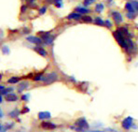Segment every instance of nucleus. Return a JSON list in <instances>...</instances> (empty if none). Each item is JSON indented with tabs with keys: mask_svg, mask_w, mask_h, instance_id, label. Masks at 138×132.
<instances>
[{
	"mask_svg": "<svg viewBox=\"0 0 138 132\" xmlns=\"http://www.w3.org/2000/svg\"><path fill=\"white\" fill-rule=\"evenodd\" d=\"M58 80V75L55 72H50L49 74H47V76L43 78V82L45 84H50V83H54Z\"/></svg>",
	"mask_w": 138,
	"mask_h": 132,
	"instance_id": "f257e3e1",
	"label": "nucleus"
},
{
	"mask_svg": "<svg viewBox=\"0 0 138 132\" xmlns=\"http://www.w3.org/2000/svg\"><path fill=\"white\" fill-rule=\"evenodd\" d=\"M132 124H133V119L131 118V117H127V118H125L123 121H122L121 123V125L122 127L124 129H126V130H129V129L131 128V127H132Z\"/></svg>",
	"mask_w": 138,
	"mask_h": 132,
	"instance_id": "f03ea898",
	"label": "nucleus"
},
{
	"mask_svg": "<svg viewBox=\"0 0 138 132\" xmlns=\"http://www.w3.org/2000/svg\"><path fill=\"white\" fill-rule=\"evenodd\" d=\"M76 125L79 126V127H81V128H84V129H88L89 128V124L87 122L84 117H81V118H79L78 120L76 121Z\"/></svg>",
	"mask_w": 138,
	"mask_h": 132,
	"instance_id": "7ed1b4c3",
	"label": "nucleus"
},
{
	"mask_svg": "<svg viewBox=\"0 0 138 132\" xmlns=\"http://www.w3.org/2000/svg\"><path fill=\"white\" fill-rule=\"evenodd\" d=\"M112 17H113V20L117 24L118 23H121L122 21H123V18H122V15L118 11H112Z\"/></svg>",
	"mask_w": 138,
	"mask_h": 132,
	"instance_id": "20e7f679",
	"label": "nucleus"
},
{
	"mask_svg": "<svg viewBox=\"0 0 138 132\" xmlns=\"http://www.w3.org/2000/svg\"><path fill=\"white\" fill-rule=\"evenodd\" d=\"M26 40L29 41V42L33 43V44H36V45H39L42 43V40L38 38V37H35V36H29L26 38Z\"/></svg>",
	"mask_w": 138,
	"mask_h": 132,
	"instance_id": "39448f33",
	"label": "nucleus"
},
{
	"mask_svg": "<svg viewBox=\"0 0 138 132\" xmlns=\"http://www.w3.org/2000/svg\"><path fill=\"white\" fill-rule=\"evenodd\" d=\"M41 126L44 129H48V130H51V129H55L57 125L51 122H42L41 123Z\"/></svg>",
	"mask_w": 138,
	"mask_h": 132,
	"instance_id": "423d86ee",
	"label": "nucleus"
},
{
	"mask_svg": "<svg viewBox=\"0 0 138 132\" xmlns=\"http://www.w3.org/2000/svg\"><path fill=\"white\" fill-rule=\"evenodd\" d=\"M5 99H6L7 101H9V102H12V101H17V100H18V96H17V95H15L14 93L11 92L5 96Z\"/></svg>",
	"mask_w": 138,
	"mask_h": 132,
	"instance_id": "0eeeda50",
	"label": "nucleus"
},
{
	"mask_svg": "<svg viewBox=\"0 0 138 132\" xmlns=\"http://www.w3.org/2000/svg\"><path fill=\"white\" fill-rule=\"evenodd\" d=\"M51 115L49 112H38V119L39 120H45V119H50Z\"/></svg>",
	"mask_w": 138,
	"mask_h": 132,
	"instance_id": "6e6552de",
	"label": "nucleus"
},
{
	"mask_svg": "<svg viewBox=\"0 0 138 132\" xmlns=\"http://www.w3.org/2000/svg\"><path fill=\"white\" fill-rule=\"evenodd\" d=\"M28 87H29V83H27V82H22V83H20V84L18 85V92L22 93L23 90L27 89Z\"/></svg>",
	"mask_w": 138,
	"mask_h": 132,
	"instance_id": "1a4fd4ad",
	"label": "nucleus"
},
{
	"mask_svg": "<svg viewBox=\"0 0 138 132\" xmlns=\"http://www.w3.org/2000/svg\"><path fill=\"white\" fill-rule=\"evenodd\" d=\"M34 50L36 51V53H38V54H40V55H42V56H47V52H46V50L45 49H43L42 47H39V46H37V47H35L34 48Z\"/></svg>",
	"mask_w": 138,
	"mask_h": 132,
	"instance_id": "9d476101",
	"label": "nucleus"
},
{
	"mask_svg": "<svg viewBox=\"0 0 138 132\" xmlns=\"http://www.w3.org/2000/svg\"><path fill=\"white\" fill-rule=\"evenodd\" d=\"M69 20H79L80 18H82L81 17V14L80 13H77V12H74V13H70L67 16Z\"/></svg>",
	"mask_w": 138,
	"mask_h": 132,
	"instance_id": "9b49d317",
	"label": "nucleus"
},
{
	"mask_svg": "<svg viewBox=\"0 0 138 132\" xmlns=\"http://www.w3.org/2000/svg\"><path fill=\"white\" fill-rule=\"evenodd\" d=\"M21 113V112L19 111L18 109H14L13 111H11V112L9 113V116L10 117H11V118H17L18 117V115Z\"/></svg>",
	"mask_w": 138,
	"mask_h": 132,
	"instance_id": "f8f14e48",
	"label": "nucleus"
},
{
	"mask_svg": "<svg viewBox=\"0 0 138 132\" xmlns=\"http://www.w3.org/2000/svg\"><path fill=\"white\" fill-rule=\"evenodd\" d=\"M76 11H78V12H79V13H80V14L90 13V10H88L87 8H82V7L76 8Z\"/></svg>",
	"mask_w": 138,
	"mask_h": 132,
	"instance_id": "ddd939ff",
	"label": "nucleus"
},
{
	"mask_svg": "<svg viewBox=\"0 0 138 132\" xmlns=\"http://www.w3.org/2000/svg\"><path fill=\"white\" fill-rule=\"evenodd\" d=\"M125 9L128 10L129 12H132V13H134V7L132 6V4L128 2V3H126L125 5Z\"/></svg>",
	"mask_w": 138,
	"mask_h": 132,
	"instance_id": "4468645a",
	"label": "nucleus"
},
{
	"mask_svg": "<svg viewBox=\"0 0 138 132\" xmlns=\"http://www.w3.org/2000/svg\"><path fill=\"white\" fill-rule=\"evenodd\" d=\"M19 82H20V78L19 77H11V78H10V79L8 80V83H12V84L19 83Z\"/></svg>",
	"mask_w": 138,
	"mask_h": 132,
	"instance_id": "2eb2a0df",
	"label": "nucleus"
},
{
	"mask_svg": "<svg viewBox=\"0 0 138 132\" xmlns=\"http://www.w3.org/2000/svg\"><path fill=\"white\" fill-rule=\"evenodd\" d=\"M53 40H54V37L53 36H49L47 39L44 40V42L46 43L47 45H50V44H52Z\"/></svg>",
	"mask_w": 138,
	"mask_h": 132,
	"instance_id": "dca6fc26",
	"label": "nucleus"
},
{
	"mask_svg": "<svg viewBox=\"0 0 138 132\" xmlns=\"http://www.w3.org/2000/svg\"><path fill=\"white\" fill-rule=\"evenodd\" d=\"M12 91H13V87H9V88H5L4 90H2V91H1V95H3V96L5 95V96H6V95H8V94L11 93Z\"/></svg>",
	"mask_w": 138,
	"mask_h": 132,
	"instance_id": "f3484780",
	"label": "nucleus"
},
{
	"mask_svg": "<svg viewBox=\"0 0 138 132\" xmlns=\"http://www.w3.org/2000/svg\"><path fill=\"white\" fill-rule=\"evenodd\" d=\"M94 23H95V24H98V25H105V22L103 21L100 17H97V18H95V20H94Z\"/></svg>",
	"mask_w": 138,
	"mask_h": 132,
	"instance_id": "a211bd4d",
	"label": "nucleus"
},
{
	"mask_svg": "<svg viewBox=\"0 0 138 132\" xmlns=\"http://www.w3.org/2000/svg\"><path fill=\"white\" fill-rule=\"evenodd\" d=\"M104 10V4L100 3V4H97L95 7V11L96 12H98V13H100V12H102V10Z\"/></svg>",
	"mask_w": 138,
	"mask_h": 132,
	"instance_id": "6ab92c4d",
	"label": "nucleus"
},
{
	"mask_svg": "<svg viewBox=\"0 0 138 132\" xmlns=\"http://www.w3.org/2000/svg\"><path fill=\"white\" fill-rule=\"evenodd\" d=\"M43 73H38V74H36V76L34 77V81H36V82H38V81H43Z\"/></svg>",
	"mask_w": 138,
	"mask_h": 132,
	"instance_id": "aec40b11",
	"label": "nucleus"
},
{
	"mask_svg": "<svg viewBox=\"0 0 138 132\" xmlns=\"http://www.w3.org/2000/svg\"><path fill=\"white\" fill-rule=\"evenodd\" d=\"M81 19H82V21H83V22H85V23H92V17L87 16V15H86V16H83Z\"/></svg>",
	"mask_w": 138,
	"mask_h": 132,
	"instance_id": "412c9836",
	"label": "nucleus"
},
{
	"mask_svg": "<svg viewBox=\"0 0 138 132\" xmlns=\"http://www.w3.org/2000/svg\"><path fill=\"white\" fill-rule=\"evenodd\" d=\"M2 52H3V53H5V54H9L10 53V49H9V47L8 46H3L2 47Z\"/></svg>",
	"mask_w": 138,
	"mask_h": 132,
	"instance_id": "4be33fe9",
	"label": "nucleus"
},
{
	"mask_svg": "<svg viewBox=\"0 0 138 132\" xmlns=\"http://www.w3.org/2000/svg\"><path fill=\"white\" fill-rule=\"evenodd\" d=\"M94 2H95V0H84L83 4H84V6H89L91 4L94 3Z\"/></svg>",
	"mask_w": 138,
	"mask_h": 132,
	"instance_id": "5701e85b",
	"label": "nucleus"
},
{
	"mask_svg": "<svg viewBox=\"0 0 138 132\" xmlns=\"http://www.w3.org/2000/svg\"><path fill=\"white\" fill-rule=\"evenodd\" d=\"M127 18H128V19H130V20H133V19L135 18V13L129 12V13L127 14Z\"/></svg>",
	"mask_w": 138,
	"mask_h": 132,
	"instance_id": "b1692460",
	"label": "nucleus"
},
{
	"mask_svg": "<svg viewBox=\"0 0 138 132\" xmlns=\"http://www.w3.org/2000/svg\"><path fill=\"white\" fill-rule=\"evenodd\" d=\"M62 0H55V6L57 8H62Z\"/></svg>",
	"mask_w": 138,
	"mask_h": 132,
	"instance_id": "393cba45",
	"label": "nucleus"
},
{
	"mask_svg": "<svg viewBox=\"0 0 138 132\" xmlns=\"http://www.w3.org/2000/svg\"><path fill=\"white\" fill-rule=\"evenodd\" d=\"M14 125V123H10V124H7V125H5V129L6 130H9V129L12 128V126Z\"/></svg>",
	"mask_w": 138,
	"mask_h": 132,
	"instance_id": "a878e982",
	"label": "nucleus"
},
{
	"mask_svg": "<svg viewBox=\"0 0 138 132\" xmlns=\"http://www.w3.org/2000/svg\"><path fill=\"white\" fill-rule=\"evenodd\" d=\"M105 26L107 27V28H111V27H112V24H111V23H110V21H109V20H106V21H105Z\"/></svg>",
	"mask_w": 138,
	"mask_h": 132,
	"instance_id": "bb28decb",
	"label": "nucleus"
},
{
	"mask_svg": "<svg viewBox=\"0 0 138 132\" xmlns=\"http://www.w3.org/2000/svg\"><path fill=\"white\" fill-rule=\"evenodd\" d=\"M29 99V95H23L22 96V100L23 101H27Z\"/></svg>",
	"mask_w": 138,
	"mask_h": 132,
	"instance_id": "cd10ccee",
	"label": "nucleus"
},
{
	"mask_svg": "<svg viewBox=\"0 0 138 132\" xmlns=\"http://www.w3.org/2000/svg\"><path fill=\"white\" fill-rule=\"evenodd\" d=\"M46 10H47V9H46V7H42L41 9L39 10V14H44L45 12H46Z\"/></svg>",
	"mask_w": 138,
	"mask_h": 132,
	"instance_id": "c85d7f7f",
	"label": "nucleus"
},
{
	"mask_svg": "<svg viewBox=\"0 0 138 132\" xmlns=\"http://www.w3.org/2000/svg\"><path fill=\"white\" fill-rule=\"evenodd\" d=\"M131 3L132 4V6L134 7L135 10H138V2H137V1H132V2H131Z\"/></svg>",
	"mask_w": 138,
	"mask_h": 132,
	"instance_id": "c756f323",
	"label": "nucleus"
},
{
	"mask_svg": "<svg viewBox=\"0 0 138 132\" xmlns=\"http://www.w3.org/2000/svg\"><path fill=\"white\" fill-rule=\"evenodd\" d=\"M29 112V109H28L27 107H24L23 111H21V113H25V112Z\"/></svg>",
	"mask_w": 138,
	"mask_h": 132,
	"instance_id": "7c9ffc66",
	"label": "nucleus"
},
{
	"mask_svg": "<svg viewBox=\"0 0 138 132\" xmlns=\"http://www.w3.org/2000/svg\"><path fill=\"white\" fill-rule=\"evenodd\" d=\"M22 12H24V11H26L27 10V7L25 6V5H23V6H22Z\"/></svg>",
	"mask_w": 138,
	"mask_h": 132,
	"instance_id": "2f4dec72",
	"label": "nucleus"
},
{
	"mask_svg": "<svg viewBox=\"0 0 138 132\" xmlns=\"http://www.w3.org/2000/svg\"><path fill=\"white\" fill-rule=\"evenodd\" d=\"M85 132H104L102 130H98V129H96V130H86Z\"/></svg>",
	"mask_w": 138,
	"mask_h": 132,
	"instance_id": "473e14b6",
	"label": "nucleus"
},
{
	"mask_svg": "<svg viewBox=\"0 0 138 132\" xmlns=\"http://www.w3.org/2000/svg\"><path fill=\"white\" fill-rule=\"evenodd\" d=\"M5 130H6V129H5V126H4L3 125H1V132H5Z\"/></svg>",
	"mask_w": 138,
	"mask_h": 132,
	"instance_id": "72a5a7b5",
	"label": "nucleus"
},
{
	"mask_svg": "<svg viewBox=\"0 0 138 132\" xmlns=\"http://www.w3.org/2000/svg\"><path fill=\"white\" fill-rule=\"evenodd\" d=\"M3 116H4L3 111H0V117H1V118H3Z\"/></svg>",
	"mask_w": 138,
	"mask_h": 132,
	"instance_id": "f704fd0d",
	"label": "nucleus"
},
{
	"mask_svg": "<svg viewBox=\"0 0 138 132\" xmlns=\"http://www.w3.org/2000/svg\"><path fill=\"white\" fill-rule=\"evenodd\" d=\"M47 2H49V3H52V2H55V0H46Z\"/></svg>",
	"mask_w": 138,
	"mask_h": 132,
	"instance_id": "c9c22d12",
	"label": "nucleus"
},
{
	"mask_svg": "<svg viewBox=\"0 0 138 132\" xmlns=\"http://www.w3.org/2000/svg\"><path fill=\"white\" fill-rule=\"evenodd\" d=\"M27 1H28V2H30V3H32V2H34L35 0H27Z\"/></svg>",
	"mask_w": 138,
	"mask_h": 132,
	"instance_id": "e433bc0d",
	"label": "nucleus"
}]
</instances>
